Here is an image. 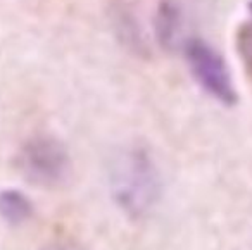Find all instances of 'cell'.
I'll return each instance as SVG.
<instances>
[{
    "label": "cell",
    "instance_id": "52a82bcc",
    "mask_svg": "<svg viewBox=\"0 0 252 250\" xmlns=\"http://www.w3.org/2000/svg\"><path fill=\"white\" fill-rule=\"evenodd\" d=\"M43 250H74V249L69 245H66V243H50V245L45 247Z\"/></svg>",
    "mask_w": 252,
    "mask_h": 250
},
{
    "label": "cell",
    "instance_id": "7a4b0ae2",
    "mask_svg": "<svg viewBox=\"0 0 252 250\" xmlns=\"http://www.w3.org/2000/svg\"><path fill=\"white\" fill-rule=\"evenodd\" d=\"M18 167L30 183L59 188L71 178V159L61 140L36 135L25 142L18 154Z\"/></svg>",
    "mask_w": 252,
    "mask_h": 250
},
{
    "label": "cell",
    "instance_id": "3957f363",
    "mask_svg": "<svg viewBox=\"0 0 252 250\" xmlns=\"http://www.w3.org/2000/svg\"><path fill=\"white\" fill-rule=\"evenodd\" d=\"M214 0H161L156 14V31L166 50H180L199 38V25L211 14Z\"/></svg>",
    "mask_w": 252,
    "mask_h": 250
},
{
    "label": "cell",
    "instance_id": "ba28073f",
    "mask_svg": "<svg viewBox=\"0 0 252 250\" xmlns=\"http://www.w3.org/2000/svg\"><path fill=\"white\" fill-rule=\"evenodd\" d=\"M249 9H251V12H252V2H251V4H249Z\"/></svg>",
    "mask_w": 252,
    "mask_h": 250
},
{
    "label": "cell",
    "instance_id": "8992f818",
    "mask_svg": "<svg viewBox=\"0 0 252 250\" xmlns=\"http://www.w3.org/2000/svg\"><path fill=\"white\" fill-rule=\"evenodd\" d=\"M237 49L247 73L252 76V21L245 23L237 31Z\"/></svg>",
    "mask_w": 252,
    "mask_h": 250
},
{
    "label": "cell",
    "instance_id": "5b68a950",
    "mask_svg": "<svg viewBox=\"0 0 252 250\" xmlns=\"http://www.w3.org/2000/svg\"><path fill=\"white\" fill-rule=\"evenodd\" d=\"M33 216V204L19 190L0 191V218L12 226L25 224Z\"/></svg>",
    "mask_w": 252,
    "mask_h": 250
},
{
    "label": "cell",
    "instance_id": "6da1fadb",
    "mask_svg": "<svg viewBox=\"0 0 252 250\" xmlns=\"http://www.w3.org/2000/svg\"><path fill=\"white\" fill-rule=\"evenodd\" d=\"M112 188L118 204L133 218L152 209L159 197V178L154 162L142 149H131L114 167Z\"/></svg>",
    "mask_w": 252,
    "mask_h": 250
},
{
    "label": "cell",
    "instance_id": "277c9868",
    "mask_svg": "<svg viewBox=\"0 0 252 250\" xmlns=\"http://www.w3.org/2000/svg\"><path fill=\"white\" fill-rule=\"evenodd\" d=\"M183 52L193 78L211 97L224 105H233L237 102V92L230 71L216 49H213L202 38H193L187 43Z\"/></svg>",
    "mask_w": 252,
    "mask_h": 250
}]
</instances>
